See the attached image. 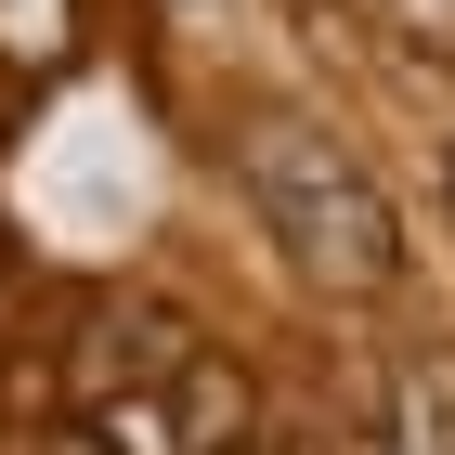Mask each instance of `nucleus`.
<instances>
[{
    "instance_id": "f257e3e1",
    "label": "nucleus",
    "mask_w": 455,
    "mask_h": 455,
    "mask_svg": "<svg viewBox=\"0 0 455 455\" xmlns=\"http://www.w3.org/2000/svg\"><path fill=\"white\" fill-rule=\"evenodd\" d=\"M235 156H247V196L274 209V235L299 247L313 286H390L403 235H390V196L351 170V143H325L313 117H260Z\"/></svg>"
},
{
    "instance_id": "f03ea898",
    "label": "nucleus",
    "mask_w": 455,
    "mask_h": 455,
    "mask_svg": "<svg viewBox=\"0 0 455 455\" xmlns=\"http://www.w3.org/2000/svg\"><path fill=\"white\" fill-rule=\"evenodd\" d=\"M78 39H92L78 0H0V66H13V78H66Z\"/></svg>"
},
{
    "instance_id": "7ed1b4c3",
    "label": "nucleus",
    "mask_w": 455,
    "mask_h": 455,
    "mask_svg": "<svg viewBox=\"0 0 455 455\" xmlns=\"http://www.w3.org/2000/svg\"><path fill=\"white\" fill-rule=\"evenodd\" d=\"M92 443L105 455H196V429H182L170 390H105V403H92Z\"/></svg>"
},
{
    "instance_id": "20e7f679",
    "label": "nucleus",
    "mask_w": 455,
    "mask_h": 455,
    "mask_svg": "<svg viewBox=\"0 0 455 455\" xmlns=\"http://www.w3.org/2000/svg\"><path fill=\"white\" fill-rule=\"evenodd\" d=\"M390 27L417 39V52H455V0H390Z\"/></svg>"
},
{
    "instance_id": "39448f33",
    "label": "nucleus",
    "mask_w": 455,
    "mask_h": 455,
    "mask_svg": "<svg viewBox=\"0 0 455 455\" xmlns=\"http://www.w3.org/2000/svg\"><path fill=\"white\" fill-rule=\"evenodd\" d=\"M443 196H455V156H443Z\"/></svg>"
}]
</instances>
